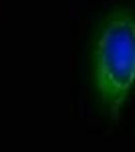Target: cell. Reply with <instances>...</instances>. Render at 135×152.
Instances as JSON below:
<instances>
[{"label": "cell", "mask_w": 135, "mask_h": 152, "mask_svg": "<svg viewBox=\"0 0 135 152\" xmlns=\"http://www.w3.org/2000/svg\"><path fill=\"white\" fill-rule=\"evenodd\" d=\"M95 96L103 113L117 120L135 87V11L113 7L101 19L90 52Z\"/></svg>", "instance_id": "1"}]
</instances>
